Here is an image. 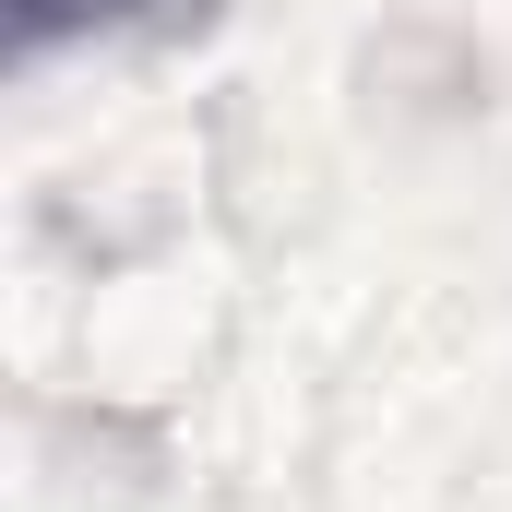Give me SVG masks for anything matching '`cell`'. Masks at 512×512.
I'll return each mask as SVG.
<instances>
[{
  "mask_svg": "<svg viewBox=\"0 0 512 512\" xmlns=\"http://www.w3.org/2000/svg\"><path fill=\"white\" fill-rule=\"evenodd\" d=\"M167 0H12V48H60V36H108V24H143Z\"/></svg>",
  "mask_w": 512,
  "mask_h": 512,
  "instance_id": "6da1fadb",
  "label": "cell"
}]
</instances>
